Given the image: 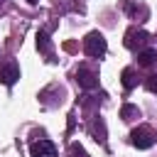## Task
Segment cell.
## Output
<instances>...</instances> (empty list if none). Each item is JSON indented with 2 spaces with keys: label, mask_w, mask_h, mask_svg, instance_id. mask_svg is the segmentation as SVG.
<instances>
[{
  "label": "cell",
  "mask_w": 157,
  "mask_h": 157,
  "mask_svg": "<svg viewBox=\"0 0 157 157\" xmlns=\"http://www.w3.org/2000/svg\"><path fill=\"white\" fill-rule=\"evenodd\" d=\"M105 49H108V44H105V37H103L101 32H88V34H86V39H83V52H86L88 56L101 59V56L105 54Z\"/></svg>",
  "instance_id": "obj_1"
},
{
  "label": "cell",
  "mask_w": 157,
  "mask_h": 157,
  "mask_svg": "<svg viewBox=\"0 0 157 157\" xmlns=\"http://www.w3.org/2000/svg\"><path fill=\"white\" fill-rule=\"evenodd\" d=\"M27 2H29V5H37V2H39V0H27Z\"/></svg>",
  "instance_id": "obj_14"
},
{
  "label": "cell",
  "mask_w": 157,
  "mask_h": 157,
  "mask_svg": "<svg viewBox=\"0 0 157 157\" xmlns=\"http://www.w3.org/2000/svg\"><path fill=\"white\" fill-rule=\"evenodd\" d=\"M123 86H125L128 91L137 86V76H135V71H132V69H123Z\"/></svg>",
  "instance_id": "obj_10"
},
{
  "label": "cell",
  "mask_w": 157,
  "mask_h": 157,
  "mask_svg": "<svg viewBox=\"0 0 157 157\" xmlns=\"http://www.w3.org/2000/svg\"><path fill=\"white\" fill-rule=\"evenodd\" d=\"M2 2H5V0H0V5H2Z\"/></svg>",
  "instance_id": "obj_15"
},
{
  "label": "cell",
  "mask_w": 157,
  "mask_h": 157,
  "mask_svg": "<svg viewBox=\"0 0 157 157\" xmlns=\"http://www.w3.org/2000/svg\"><path fill=\"white\" fill-rule=\"evenodd\" d=\"M76 83H78L81 88L91 91V88L98 86V76H96L93 71H88V69H78V71H76Z\"/></svg>",
  "instance_id": "obj_6"
},
{
  "label": "cell",
  "mask_w": 157,
  "mask_h": 157,
  "mask_svg": "<svg viewBox=\"0 0 157 157\" xmlns=\"http://www.w3.org/2000/svg\"><path fill=\"white\" fill-rule=\"evenodd\" d=\"M155 61H157V49H152V47H147V49H142L137 54V64L140 66H152Z\"/></svg>",
  "instance_id": "obj_8"
},
{
  "label": "cell",
  "mask_w": 157,
  "mask_h": 157,
  "mask_svg": "<svg viewBox=\"0 0 157 157\" xmlns=\"http://www.w3.org/2000/svg\"><path fill=\"white\" fill-rule=\"evenodd\" d=\"M120 118H123V120H132V118H140V110H137V105H132V103H125V105L120 108Z\"/></svg>",
  "instance_id": "obj_9"
},
{
  "label": "cell",
  "mask_w": 157,
  "mask_h": 157,
  "mask_svg": "<svg viewBox=\"0 0 157 157\" xmlns=\"http://www.w3.org/2000/svg\"><path fill=\"white\" fill-rule=\"evenodd\" d=\"M37 49L42 54H52V39H49V27L37 32Z\"/></svg>",
  "instance_id": "obj_7"
},
{
  "label": "cell",
  "mask_w": 157,
  "mask_h": 157,
  "mask_svg": "<svg viewBox=\"0 0 157 157\" xmlns=\"http://www.w3.org/2000/svg\"><path fill=\"white\" fill-rule=\"evenodd\" d=\"M145 86H147V91H152V93H157V74H152L147 81H145Z\"/></svg>",
  "instance_id": "obj_13"
},
{
  "label": "cell",
  "mask_w": 157,
  "mask_h": 157,
  "mask_svg": "<svg viewBox=\"0 0 157 157\" xmlns=\"http://www.w3.org/2000/svg\"><path fill=\"white\" fill-rule=\"evenodd\" d=\"M17 78H20V66H17L15 61H7V64L0 66V81H2L5 86H12Z\"/></svg>",
  "instance_id": "obj_4"
},
{
  "label": "cell",
  "mask_w": 157,
  "mask_h": 157,
  "mask_svg": "<svg viewBox=\"0 0 157 157\" xmlns=\"http://www.w3.org/2000/svg\"><path fill=\"white\" fill-rule=\"evenodd\" d=\"M147 39H150V34H147L145 29H137V27H132V29H128V32H125V47H128V49L145 47V44H147Z\"/></svg>",
  "instance_id": "obj_3"
},
{
  "label": "cell",
  "mask_w": 157,
  "mask_h": 157,
  "mask_svg": "<svg viewBox=\"0 0 157 157\" xmlns=\"http://www.w3.org/2000/svg\"><path fill=\"white\" fill-rule=\"evenodd\" d=\"M32 157H56V147L49 140H37L32 142Z\"/></svg>",
  "instance_id": "obj_5"
},
{
  "label": "cell",
  "mask_w": 157,
  "mask_h": 157,
  "mask_svg": "<svg viewBox=\"0 0 157 157\" xmlns=\"http://www.w3.org/2000/svg\"><path fill=\"white\" fill-rule=\"evenodd\" d=\"M130 142H132L137 150H147V147H152V145H155V132H152V128H147V125L135 128V130L130 132Z\"/></svg>",
  "instance_id": "obj_2"
},
{
  "label": "cell",
  "mask_w": 157,
  "mask_h": 157,
  "mask_svg": "<svg viewBox=\"0 0 157 157\" xmlns=\"http://www.w3.org/2000/svg\"><path fill=\"white\" fill-rule=\"evenodd\" d=\"M125 12H130L132 17H137V12L147 15V10H145V7H140V5H135V2H125Z\"/></svg>",
  "instance_id": "obj_11"
},
{
  "label": "cell",
  "mask_w": 157,
  "mask_h": 157,
  "mask_svg": "<svg viewBox=\"0 0 157 157\" xmlns=\"http://www.w3.org/2000/svg\"><path fill=\"white\" fill-rule=\"evenodd\" d=\"M69 157H86V152H83V147H81V145L71 142V147H69Z\"/></svg>",
  "instance_id": "obj_12"
}]
</instances>
